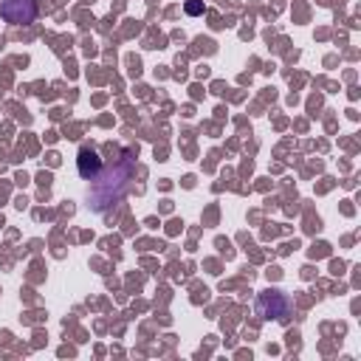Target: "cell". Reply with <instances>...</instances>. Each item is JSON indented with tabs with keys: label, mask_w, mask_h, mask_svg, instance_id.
Instances as JSON below:
<instances>
[{
	"label": "cell",
	"mask_w": 361,
	"mask_h": 361,
	"mask_svg": "<svg viewBox=\"0 0 361 361\" xmlns=\"http://www.w3.org/2000/svg\"><path fill=\"white\" fill-rule=\"evenodd\" d=\"M257 313L262 316V319H280V322H285L288 313H291V302L280 291H262L257 296Z\"/></svg>",
	"instance_id": "obj_1"
},
{
	"label": "cell",
	"mask_w": 361,
	"mask_h": 361,
	"mask_svg": "<svg viewBox=\"0 0 361 361\" xmlns=\"http://www.w3.org/2000/svg\"><path fill=\"white\" fill-rule=\"evenodd\" d=\"M99 172H102V161H99L96 150L82 147V153H79V175H82L85 180H96Z\"/></svg>",
	"instance_id": "obj_3"
},
{
	"label": "cell",
	"mask_w": 361,
	"mask_h": 361,
	"mask_svg": "<svg viewBox=\"0 0 361 361\" xmlns=\"http://www.w3.org/2000/svg\"><path fill=\"white\" fill-rule=\"evenodd\" d=\"M0 15H3L6 23L28 26V23L37 17V3H34V0H3Z\"/></svg>",
	"instance_id": "obj_2"
}]
</instances>
